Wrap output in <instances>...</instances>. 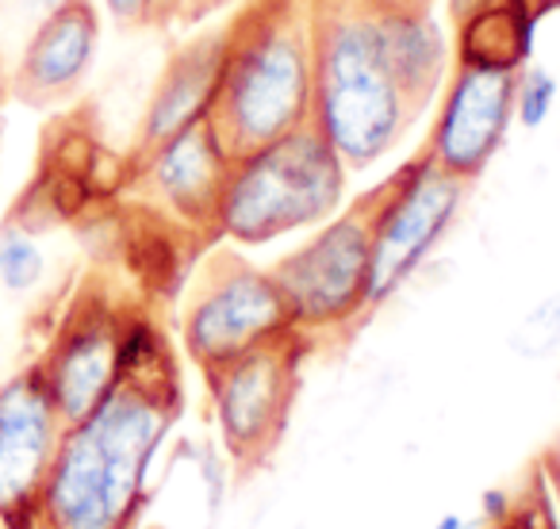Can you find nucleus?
Here are the masks:
<instances>
[{"mask_svg": "<svg viewBox=\"0 0 560 529\" xmlns=\"http://www.w3.org/2000/svg\"><path fill=\"white\" fill-rule=\"evenodd\" d=\"M518 70L522 66L457 58L450 81H445L442 111H438L422 154L434 165H442L445 173L472 185L499 154L514 124Z\"/></svg>", "mask_w": 560, "mask_h": 529, "instance_id": "nucleus-10", "label": "nucleus"}, {"mask_svg": "<svg viewBox=\"0 0 560 529\" xmlns=\"http://www.w3.org/2000/svg\"><path fill=\"white\" fill-rule=\"evenodd\" d=\"M135 322L139 315L127 311L96 277L73 292L47 350L35 357V368L66 426L85 419L116 388Z\"/></svg>", "mask_w": 560, "mask_h": 529, "instance_id": "nucleus-8", "label": "nucleus"}, {"mask_svg": "<svg viewBox=\"0 0 560 529\" xmlns=\"http://www.w3.org/2000/svg\"><path fill=\"white\" fill-rule=\"evenodd\" d=\"M108 16L116 20L127 32H139V27H154L170 12V0H104Z\"/></svg>", "mask_w": 560, "mask_h": 529, "instance_id": "nucleus-18", "label": "nucleus"}, {"mask_svg": "<svg viewBox=\"0 0 560 529\" xmlns=\"http://www.w3.org/2000/svg\"><path fill=\"white\" fill-rule=\"evenodd\" d=\"M511 350L526 361L552 357L560 350V292L545 296L537 307H529L511 330Z\"/></svg>", "mask_w": 560, "mask_h": 529, "instance_id": "nucleus-17", "label": "nucleus"}, {"mask_svg": "<svg viewBox=\"0 0 560 529\" xmlns=\"http://www.w3.org/2000/svg\"><path fill=\"white\" fill-rule=\"evenodd\" d=\"M384 9L388 0H312V119L346 169L381 162L427 108L392 58Z\"/></svg>", "mask_w": 560, "mask_h": 529, "instance_id": "nucleus-2", "label": "nucleus"}, {"mask_svg": "<svg viewBox=\"0 0 560 529\" xmlns=\"http://www.w3.org/2000/svg\"><path fill=\"white\" fill-rule=\"evenodd\" d=\"M312 0H257L226 24V58L208 119L226 154L242 157L312 119Z\"/></svg>", "mask_w": 560, "mask_h": 529, "instance_id": "nucleus-3", "label": "nucleus"}, {"mask_svg": "<svg viewBox=\"0 0 560 529\" xmlns=\"http://www.w3.org/2000/svg\"><path fill=\"white\" fill-rule=\"evenodd\" d=\"M62 434L66 422L35 361L0 384V529H35Z\"/></svg>", "mask_w": 560, "mask_h": 529, "instance_id": "nucleus-11", "label": "nucleus"}, {"mask_svg": "<svg viewBox=\"0 0 560 529\" xmlns=\"http://www.w3.org/2000/svg\"><path fill=\"white\" fill-rule=\"evenodd\" d=\"M392 177L361 192L346 211H335L304 246L284 254L269 273L289 304L292 322L312 342L350 334L369 319V264H373V226Z\"/></svg>", "mask_w": 560, "mask_h": 529, "instance_id": "nucleus-5", "label": "nucleus"}, {"mask_svg": "<svg viewBox=\"0 0 560 529\" xmlns=\"http://www.w3.org/2000/svg\"><path fill=\"white\" fill-rule=\"evenodd\" d=\"M9 66H4V55H0V108H4V101H9Z\"/></svg>", "mask_w": 560, "mask_h": 529, "instance_id": "nucleus-24", "label": "nucleus"}, {"mask_svg": "<svg viewBox=\"0 0 560 529\" xmlns=\"http://www.w3.org/2000/svg\"><path fill=\"white\" fill-rule=\"evenodd\" d=\"M0 4H4L16 20H32V32H35L50 12H58L62 4H70V0H0Z\"/></svg>", "mask_w": 560, "mask_h": 529, "instance_id": "nucleus-20", "label": "nucleus"}, {"mask_svg": "<svg viewBox=\"0 0 560 529\" xmlns=\"http://www.w3.org/2000/svg\"><path fill=\"white\" fill-rule=\"evenodd\" d=\"M231 165L234 157L226 154L211 119H196L192 127L177 131L142 162H135L131 173L142 200H150L185 231L215 238V215Z\"/></svg>", "mask_w": 560, "mask_h": 529, "instance_id": "nucleus-12", "label": "nucleus"}, {"mask_svg": "<svg viewBox=\"0 0 560 529\" xmlns=\"http://www.w3.org/2000/svg\"><path fill=\"white\" fill-rule=\"evenodd\" d=\"M292 330L296 322L269 269H257L238 249L203 257L180 307V342L200 376Z\"/></svg>", "mask_w": 560, "mask_h": 529, "instance_id": "nucleus-6", "label": "nucleus"}, {"mask_svg": "<svg viewBox=\"0 0 560 529\" xmlns=\"http://www.w3.org/2000/svg\"><path fill=\"white\" fill-rule=\"evenodd\" d=\"M223 58H226V27L203 32L173 50L154 93H150L147 111H142L131 165L142 162L150 150L162 146L177 131L192 127L196 119H208L219 93V78H223Z\"/></svg>", "mask_w": 560, "mask_h": 529, "instance_id": "nucleus-14", "label": "nucleus"}, {"mask_svg": "<svg viewBox=\"0 0 560 529\" xmlns=\"http://www.w3.org/2000/svg\"><path fill=\"white\" fill-rule=\"evenodd\" d=\"M468 180L445 173L427 154L392 173V192L373 226V264H369V315L381 311L422 269L438 242L450 234Z\"/></svg>", "mask_w": 560, "mask_h": 529, "instance_id": "nucleus-9", "label": "nucleus"}, {"mask_svg": "<svg viewBox=\"0 0 560 529\" xmlns=\"http://www.w3.org/2000/svg\"><path fill=\"white\" fill-rule=\"evenodd\" d=\"M495 4H506V0H450V12H453V24H465V20L480 16V12L495 9Z\"/></svg>", "mask_w": 560, "mask_h": 529, "instance_id": "nucleus-22", "label": "nucleus"}, {"mask_svg": "<svg viewBox=\"0 0 560 529\" xmlns=\"http://www.w3.org/2000/svg\"><path fill=\"white\" fill-rule=\"evenodd\" d=\"M96 43H101V16L93 0L62 4L27 35L16 66L9 70V93L27 108L70 101L93 70Z\"/></svg>", "mask_w": 560, "mask_h": 529, "instance_id": "nucleus-13", "label": "nucleus"}, {"mask_svg": "<svg viewBox=\"0 0 560 529\" xmlns=\"http://www.w3.org/2000/svg\"><path fill=\"white\" fill-rule=\"evenodd\" d=\"M434 529H472V526H468L465 514H442V518L434 521Z\"/></svg>", "mask_w": 560, "mask_h": 529, "instance_id": "nucleus-23", "label": "nucleus"}, {"mask_svg": "<svg viewBox=\"0 0 560 529\" xmlns=\"http://www.w3.org/2000/svg\"><path fill=\"white\" fill-rule=\"evenodd\" d=\"M180 414V380L165 338L135 322L116 388L66 426L35 529H135L147 475Z\"/></svg>", "mask_w": 560, "mask_h": 529, "instance_id": "nucleus-1", "label": "nucleus"}, {"mask_svg": "<svg viewBox=\"0 0 560 529\" xmlns=\"http://www.w3.org/2000/svg\"><path fill=\"white\" fill-rule=\"evenodd\" d=\"M541 475H545V487H549V495H552V506H557V514H560V437L541 452Z\"/></svg>", "mask_w": 560, "mask_h": 529, "instance_id": "nucleus-21", "label": "nucleus"}, {"mask_svg": "<svg viewBox=\"0 0 560 529\" xmlns=\"http://www.w3.org/2000/svg\"><path fill=\"white\" fill-rule=\"evenodd\" d=\"M557 96L560 81L549 66L522 62L518 85H514V124L526 127V131H537L552 116V108H557Z\"/></svg>", "mask_w": 560, "mask_h": 529, "instance_id": "nucleus-16", "label": "nucleus"}, {"mask_svg": "<svg viewBox=\"0 0 560 529\" xmlns=\"http://www.w3.org/2000/svg\"><path fill=\"white\" fill-rule=\"evenodd\" d=\"M491 529H557L549 518V506H518V510H506V518H499Z\"/></svg>", "mask_w": 560, "mask_h": 529, "instance_id": "nucleus-19", "label": "nucleus"}, {"mask_svg": "<svg viewBox=\"0 0 560 529\" xmlns=\"http://www.w3.org/2000/svg\"><path fill=\"white\" fill-rule=\"evenodd\" d=\"M43 269H47V257L35 234L9 219L0 226V284L9 292H27L43 281Z\"/></svg>", "mask_w": 560, "mask_h": 529, "instance_id": "nucleus-15", "label": "nucleus"}, {"mask_svg": "<svg viewBox=\"0 0 560 529\" xmlns=\"http://www.w3.org/2000/svg\"><path fill=\"white\" fill-rule=\"evenodd\" d=\"M346 177L338 150L307 119L277 142L234 157L215 215V238L265 246L304 226H319L342 208Z\"/></svg>", "mask_w": 560, "mask_h": 529, "instance_id": "nucleus-4", "label": "nucleus"}, {"mask_svg": "<svg viewBox=\"0 0 560 529\" xmlns=\"http://www.w3.org/2000/svg\"><path fill=\"white\" fill-rule=\"evenodd\" d=\"M312 345V338L292 330L203 373L219 437L238 472L261 468L284 442L300 391V368Z\"/></svg>", "mask_w": 560, "mask_h": 529, "instance_id": "nucleus-7", "label": "nucleus"}]
</instances>
